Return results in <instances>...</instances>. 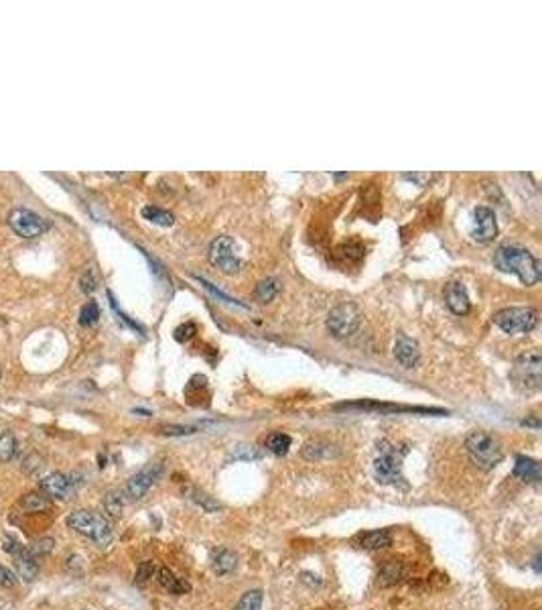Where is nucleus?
I'll return each instance as SVG.
<instances>
[{
    "mask_svg": "<svg viewBox=\"0 0 542 610\" xmlns=\"http://www.w3.org/2000/svg\"><path fill=\"white\" fill-rule=\"evenodd\" d=\"M494 263L503 273H516L524 285H536L541 281V261L522 246H516V244L500 246L494 254Z\"/></svg>",
    "mask_w": 542,
    "mask_h": 610,
    "instance_id": "f257e3e1",
    "label": "nucleus"
},
{
    "mask_svg": "<svg viewBox=\"0 0 542 610\" xmlns=\"http://www.w3.org/2000/svg\"><path fill=\"white\" fill-rule=\"evenodd\" d=\"M465 449L469 460L481 470L496 468L503 458L500 440L488 431H471L465 440Z\"/></svg>",
    "mask_w": 542,
    "mask_h": 610,
    "instance_id": "f03ea898",
    "label": "nucleus"
},
{
    "mask_svg": "<svg viewBox=\"0 0 542 610\" xmlns=\"http://www.w3.org/2000/svg\"><path fill=\"white\" fill-rule=\"evenodd\" d=\"M67 527L74 529L76 533L92 539L96 545L100 547H106L110 541H112V525L110 521L102 515V513H96V511H74L70 517H67Z\"/></svg>",
    "mask_w": 542,
    "mask_h": 610,
    "instance_id": "7ed1b4c3",
    "label": "nucleus"
},
{
    "mask_svg": "<svg viewBox=\"0 0 542 610\" xmlns=\"http://www.w3.org/2000/svg\"><path fill=\"white\" fill-rule=\"evenodd\" d=\"M541 366V352L539 350H530V352H526V354H522V356L516 358L514 370H512V380L522 391H539L542 383Z\"/></svg>",
    "mask_w": 542,
    "mask_h": 610,
    "instance_id": "20e7f679",
    "label": "nucleus"
},
{
    "mask_svg": "<svg viewBox=\"0 0 542 610\" xmlns=\"http://www.w3.org/2000/svg\"><path fill=\"white\" fill-rule=\"evenodd\" d=\"M494 324L505 334H528L539 324V312L532 307H505L494 316Z\"/></svg>",
    "mask_w": 542,
    "mask_h": 610,
    "instance_id": "39448f33",
    "label": "nucleus"
},
{
    "mask_svg": "<svg viewBox=\"0 0 542 610\" xmlns=\"http://www.w3.org/2000/svg\"><path fill=\"white\" fill-rule=\"evenodd\" d=\"M374 476L380 485H394V487L402 485L404 487L400 456L388 442L380 444V454L374 460Z\"/></svg>",
    "mask_w": 542,
    "mask_h": 610,
    "instance_id": "423d86ee",
    "label": "nucleus"
},
{
    "mask_svg": "<svg viewBox=\"0 0 542 610\" xmlns=\"http://www.w3.org/2000/svg\"><path fill=\"white\" fill-rule=\"evenodd\" d=\"M8 226L21 238H37V236H41L43 232H47L51 228V222L45 220L43 216H39L33 210L17 207L8 216Z\"/></svg>",
    "mask_w": 542,
    "mask_h": 610,
    "instance_id": "0eeeda50",
    "label": "nucleus"
},
{
    "mask_svg": "<svg viewBox=\"0 0 542 610\" xmlns=\"http://www.w3.org/2000/svg\"><path fill=\"white\" fill-rule=\"evenodd\" d=\"M359 327V312L353 303H340L327 316V329L335 338H349Z\"/></svg>",
    "mask_w": 542,
    "mask_h": 610,
    "instance_id": "6e6552de",
    "label": "nucleus"
},
{
    "mask_svg": "<svg viewBox=\"0 0 542 610\" xmlns=\"http://www.w3.org/2000/svg\"><path fill=\"white\" fill-rule=\"evenodd\" d=\"M207 254H209V263L213 267H218L220 271L228 273V275L238 273L240 267H242V261L236 254V246H233V241L230 236H218L213 243L209 244Z\"/></svg>",
    "mask_w": 542,
    "mask_h": 610,
    "instance_id": "1a4fd4ad",
    "label": "nucleus"
},
{
    "mask_svg": "<svg viewBox=\"0 0 542 610\" xmlns=\"http://www.w3.org/2000/svg\"><path fill=\"white\" fill-rule=\"evenodd\" d=\"M163 472V466L160 464H149L147 468H143L140 472H136L134 476H130V480L126 482V488H124V494L126 498L130 500H140L151 487L156 482V478L160 476Z\"/></svg>",
    "mask_w": 542,
    "mask_h": 610,
    "instance_id": "9d476101",
    "label": "nucleus"
},
{
    "mask_svg": "<svg viewBox=\"0 0 542 610\" xmlns=\"http://www.w3.org/2000/svg\"><path fill=\"white\" fill-rule=\"evenodd\" d=\"M498 234V222H496V216L490 207L486 205H479L475 207L473 212V230H471V236L477 241V243H492Z\"/></svg>",
    "mask_w": 542,
    "mask_h": 610,
    "instance_id": "9b49d317",
    "label": "nucleus"
},
{
    "mask_svg": "<svg viewBox=\"0 0 542 610\" xmlns=\"http://www.w3.org/2000/svg\"><path fill=\"white\" fill-rule=\"evenodd\" d=\"M74 485L76 482L72 480V476H67L63 472H51L39 482L41 490L45 492L47 498H59V500H65L72 496Z\"/></svg>",
    "mask_w": 542,
    "mask_h": 610,
    "instance_id": "f8f14e48",
    "label": "nucleus"
},
{
    "mask_svg": "<svg viewBox=\"0 0 542 610\" xmlns=\"http://www.w3.org/2000/svg\"><path fill=\"white\" fill-rule=\"evenodd\" d=\"M394 356L404 368H415L421 360V348L419 344L408 338L406 334L398 332L396 334V342H394Z\"/></svg>",
    "mask_w": 542,
    "mask_h": 610,
    "instance_id": "ddd939ff",
    "label": "nucleus"
},
{
    "mask_svg": "<svg viewBox=\"0 0 542 610\" xmlns=\"http://www.w3.org/2000/svg\"><path fill=\"white\" fill-rule=\"evenodd\" d=\"M12 560H14V568H17V573L19 578H23L25 582H33L39 573V562L37 558L27 549V545H21L14 553H12Z\"/></svg>",
    "mask_w": 542,
    "mask_h": 610,
    "instance_id": "4468645a",
    "label": "nucleus"
},
{
    "mask_svg": "<svg viewBox=\"0 0 542 610\" xmlns=\"http://www.w3.org/2000/svg\"><path fill=\"white\" fill-rule=\"evenodd\" d=\"M445 301L455 316H465L471 307L467 291L461 283H449L445 287Z\"/></svg>",
    "mask_w": 542,
    "mask_h": 610,
    "instance_id": "2eb2a0df",
    "label": "nucleus"
},
{
    "mask_svg": "<svg viewBox=\"0 0 542 610\" xmlns=\"http://www.w3.org/2000/svg\"><path fill=\"white\" fill-rule=\"evenodd\" d=\"M406 578V566L400 560H386L378 569V586L388 588Z\"/></svg>",
    "mask_w": 542,
    "mask_h": 610,
    "instance_id": "dca6fc26",
    "label": "nucleus"
},
{
    "mask_svg": "<svg viewBox=\"0 0 542 610\" xmlns=\"http://www.w3.org/2000/svg\"><path fill=\"white\" fill-rule=\"evenodd\" d=\"M357 545L370 551L376 549H384L392 545V533L388 529H374V531H366L357 537Z\"/></svg>",
    "mask_w": 542,
    "mask_h": 610,
    "instance_id": "f3484780",
    "label": "nucleus"
},
{
    "mask_svg": "<svg viewBox=\"0 0 542 610\" xmlns=\"http://www.w3.org/2000/svg\"><path fill=\"white\" fill-rule=\"evenodd\" d=\"M514 476L520 478L522 482H539L542 476L541 464L532 458L526 456H518L516 464H514Z\"/></svg>",
    "mask_w": 542,
    "mask_h": 610,
    "instance_id": "a211bd4d",
    "label": "nucleus"
},
{
    "mask_svg": "<svg viewBox=\"0 0 542 610\" xmlns=\"http://www.w3.org/2000/svg\"><path fill=\"white\" fill-rule=\"evenodd\" d=\"M156 580H158V584H160V588L163 590H167L169 594H175V596H181V594H185V592H189L191 590V586H189V582H185V580H181V578H177L173 571L169 568H160L158 569V573H156Z\"/></svg>",
    "mask_w": 542,
    "mask_h": 610,
    "instance_id": "6ab92c4d",
    "label": "nucleus"
},
{
    "mask_svg": "<svg viewBox=\"0 0 542 610\" xmlns=\"http://www.w3.org/2000/svg\"><path fill=\"white\" fill-rule=\"evenodd\" d=\"M238 566V556L228 547H220L211 553V569L218 576H228Z\"/></svg>",
    "mask_w": 542,
    "mask_h": 610,
    "instance_id": "aec40b11",
    "label": "nucleus"
},
{
    "mask_svg": "<svg viewBox=\"0 0 542 610\" xmlns=\"http://www.w3.org/2000/svg\"><path fill=\"white\" fill-rule=\"evenodd\" d=\"M335 409H366V411H417V413H443L441 409H425V407H404V405H384V403H366V401H359V403H344V405H337Z\"/></svg>",
    "mask_w": 542,
    "mask_h": 610,
    "instance_id": "412c9836",
    "label": "nucleus"
},
{
    "mask_svg": "<svg viewBox=\"0 0 542 610\" xmlns=\"http://www.w3.org/2000/svg\"><path fill=\"white\" fill-rule=\"evenodd\" d=\"M335 451V446L325 442V440H311L303 446V458L309 460V462H319V460H325V458H331Z\"/></svg>",
    "mask_w": 542,
    "mask_h": 610,
    "instance_id": "4be33fe9",
    "label": "nucleus"
},
{
    "mask_svg": "<svg viewBox=\"0 0 542 610\" xmlns=\"http://www.w3.org/2000/svg\"><path fill=\"white\" fill-rule=\"evenodd\" d=\"M49 498L43 496L39 492H27L23 494V498L19 500V507L25 509L27 513H41V511H47L49 509Z\"/></svg>",
    "mask_w": 542,
    "mask_h": 610,
    "instance_id": "5701e85b",
    "label": "nucleus"
},
{
    "mask_svg": "<svg viewBox=\"0 0 542 610\" xmlns=\"http://www.w3.org/2000/svg\"><path fill=\"white\" fill-rule=\"evenodd\" d=\"M124 505H126V494L120 492V490H112L106 494L104 498V509L110 517H120L122 511H124Z\"/></svg>",
    "mask_w": 542,
    "mask_h": 610,
    "instance_id": "b1692460",
    "label": "nucleus"
},
{
    "mask_svg": "<svg viewBox=\"0 0 542 610\" xmlns=\"http://www.w3.org/2000/svg\"><path fill=\"white\" fill-rule=\"evenodd\" d=\"M143 216H145L149 222L158 224V226H171L173 220H175L171 212H167V210H163V207H156V205H147V207H143Z\"/></svg>",
    "mask_w": 542,
    "mask_h": 610,
    "instance_id": "393cba45",
    "label": "nucleus"
},
{
    "mask_svg": "<svg viewBox=\"0 0 542 610\" xmlns=\"http://www.w3.org/2000/svg\"><path fill=\"white\" fill-rule=\"evenodd\" d=\"M17 446H19V442H17L14 434L4 431L0 436V462H10L17 454Z\"/></svg>",
    "mask_w": 542,
    "mask_h": 610,
    "instance_id": "a878e982",
    "label": "nucleus"
},
{
    "mask_svg": "<svg viewBox=\"0 0 542 610\" xmlns=\"http://www.w3.org/2000/svg\"><path fill=\"white\" fill-rule=\"evenodd\" d=\"M262 609V590H248L244 592V596L240 598V602L236 604L233 610H260Z\"/></svg>",
    "mask_w": 542,
    "mask_h": 610,
    "instance_id": "bb28decb",
    "label": "nucleus"
},
{
    "mask_svg": "<svg viewBox=\"0 0 542 610\" xmlns=\"http://www.w3.org/2000/svg\"><path fill=\"white\" fill-rule=\"evenodd\" d=\"M187 494H189V498L195 500L201 509H205L207 513H213V511H218V509H222V505L218 502V500H213L209 494H205L203 490H199V488H189L187 490Z\"/></svg>",
    "mask_w": 542,
    "mask_h": 610,
    "instance_id": "cd10ccee",
    "label": "nucleus"
},
{
    "mask_svg": "<svg viewBox=\"0 0 542 610\" xmlns=\"http://www.w3.org/2000/svg\"><path fill=\"white\" fill-rule=\"evenodd\" d=\"M267 447L271 449L272 454H276V456H284L289 451V447H291V436H286L282 431H276V434L269 436Z\"/></svg>",
    "mask_w": 542,
    "mask_h": 610,
    "instance_id": "c85d7f7f",
    "label": "nucleus"
},
{
    "mask_svg": "<svg viewBox=\"0 0 542 610\" xmlns=\"http://www.w3.org/2000/svg\"><path fill=\"white\" fill-rule=\"evenodd\" d=\"M100 320V305L96 301H87L81 312H79V324L81 325H94Z\"/></svg>",
    "mask_w": 542,
    "mask_h": 610,
    "instance_id": "c756f323",
    "label": "nucleus"
},
{
    "mask_svg": "<svg viewBox=\"0 0 542 610\" xmlns=\"http://www.w3.org/2000/svg\"><path fill=\"white\" fill-rule=\"evenodd\" d=\"M276 291H278V283H276L274 279H262L260 283L256 285V297H258L262 303L272 301L274 295H276Z\"/></svg>",
    "mask_w": 542,
    "mask_h": 610,
    "instance_id": "7c9ffc66",
    "label": "nucleus"
},
{
    "mask_svg": "<svg viewBox=\"0 0 542 610\" xmlns=\"http://www.w3.org/2000/svg\"><path fill=\"white\" fill-rule=\"evenodd\" d=\"M53 547H55V541H53L51 537H41L37 541H33L31 545H27V549H29L35 558H43V556L51 553Z\"/></svg>",
    "mask_w": 542,
    "mask_h": 610,
    "instance_id": "2f4dec72",
    "label": "nucleus"
},
{
    "mask_svg": "<svg viewBox=\"0 0 542 610\" xmlns=\"http://www.w3.org/2000/svg\"><path fill=\"white\" fill-rule=\"evenodd\" d=\"M155 573V564L153 562H143L138 569H136V576H134V584L136 586H145Z\"/></svg>",
    "mask_w": 542,
    "mask_h": 610,
    "instance_id": "473e14b6",
    "label": "nucleus"
},
{
    "mask_svg": "<svg viewBox=\"0 0 542 610\" xmlns=\"http://www.w3.org/2000/svg\"><path fill=\"white\" fill-rule=\"evenodd\" d=\"M41 462H43V460H41L39 456L33 454V456H29V458L23 462V470H25L27 474H35V472L41 468Z\"/></svg>",
    "mask_w": 542,
    "mask_h": 610,
    "instance_id": "72a5a7b5",
    "label": "nucleus"
},
{
    "mask_svg": "<svg viewBox=\"0 0 542 610\" xmlns=\"http://www.w3.org/2000/svg\"><path fill=\"white\" fill-rule=\"evenodd\" d=\"M14 584H17V576H14L10 569L0 566V586H2V588H12Z\"/></svg>",
    "mask_w": 542,
    "mask_h": 610,
    "instance_id": "f704fd0d",
    "label": "nucleus"
},
{
    "mask_svg": "<svg viewBox=\"0 0 542 610\" xmlns=\"http://www.w3.org/2000/svg\"><path fill=\"white\" fill-rule=\"evenodd\" d=\"M19 547H21L19 539H14V537H10V535H4V537H2V549H4L6 553L12 556Z\"/></svg>",
    "mask_w": 542,
    "mask_h": 610,
    "instance_id": "c9c22d12",
    "label": "nucleus"
},
{
    "mask_svg": "<svg viewBox=\"0 0 542 610\" xmlns=\"http://www.w3.org/2000/svg\"><path fill=\"white\" fill-rule=\"evenodd\" d=\"M96 283H98V281H96V277H94L92 271H87V273L81 277V289H83L85 293H92V291L96 289Z\"/></svg>",
    "mask_w": 542,
    "mask_h": 610,
    "instance_id": "e433bc0d",
    "label": "nucleus"
},
{
    "mask_svg": "<svg viewBox=\"0 0 542 610\" xmlns=\"http://www.w3.org/2000/svg\"><path fill=\"white\" fill-rule=\"evenodd\" d=\"M524 425H534V427H539V419H528V421H524Z\"/></svg>",
    "mask_w": 542,
    "mask_h": 610,
    "instance_id": "4c0bfd02",
    "label": "nucleus"
},
{
    "mask_svg": "<svg viewBox=\"0 0 542 610\" xmlns=\"http://www.w3.org/2000/svg\"><path fill=\"white\" fill-rule=\"evenodd\" d=\"M0 609H2V602H0Z\"/></svg>",
    "mask_w": 542,
    "mask_h": 610,
    "instance_id": "58836bf2",
    "label": "nucleus"
}]
</instances>
